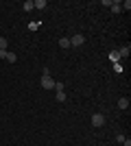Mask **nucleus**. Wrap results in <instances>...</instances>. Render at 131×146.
I'll list each match as a JSON object with an SVG mask.
<instances>
[{
	"mask_svg": "<svg viewBox=\"0 0 131 146\" xmlns=\"http://www.w3.org/2000/svg\"><path fill=\"white\" fill-rule=\"evenodd\" d=\"M83 44H85V37H83L81 33H76V35L70 37V46H76V48H79V46H83Z\"/></svg>",
	"mask_w": 131,
	"mask_h": 146,
	"instance_id": "nucleus-1",
	"label": "nucleus"
},
{
	"mask_svg": "<svg viewBox=\"0 0 131 146\" xmlns=\"http://www.w3.org/2000/svg\"><path fill=\"white\" fill-rule=\"evenodd\" d=\"M42 87L44 90H55V79H53V76H42Z\"/></svg>",
	"mask_w": 131,
	"mask_h": 146,
	"instance_id": "nucleus-2",
	"label": "nucleus"
},
{
	"mask_svg": "<svg viewBox=\"0 0 131 146\" xmlns=\"http://www.w3.org/2000/svg\"><path fill=\"white\" fill-rule=\"evenodd\" d=\"M103 124H105V116H103V113H94L92 116V127H103Z\"/></svg>",
	"mask_w": 131,
	"mask_h": 146,
	"instance_id": "nucleus-3",
	"label": "nucleus"
},
{
	"mask_svg": "<svg viewBox=\"0 0 131 146\" xmlns=\"http://www.w3.org/2000/svg\"><path fill=\"white\" fill-rule=\"evenodd\" d=\"M33 7H35V9H46L48 2H46V0H33Z\"/></svg>",
	"mask_w": 131,
	"mask_h": 146,
	"instance_id": "nucleus-4",
	"label": "nucleus"
},
{
	"mask_svg": "<svg viewBox=\"0 0 131 146\" xmlns=\"http://www.w3.org/2000/svg\"><path fill=\"white\" fill-rule=\"evenodd\" d=\"M118 109H129V98H120L118 100Z\"/></svg>",
	"mask_w": 131,
	"mask_h": 146,
	"instance_id": "nucleus-5",
	"label": "nucleus"
},
{
	"mask_svg": "<svg viewBox=\"0 0 131 146\" xmlns=\"http://www.w3.org/2000/svg\"><path fill=\"white\" fill-rule=\"evenodd\" d=\"M112 11L114 13H120V11H122V7H120L118 0H112Z\"/></svg>",
	"mask_w": 131,
	"mask_h": 146,
	"instance_id": "nucleus-6",
	"label": "nucleus"
},
{
	"mask_svg": "<svg viewBox=\"0 0 131 146\" xmlns=\"http://www.w3.org/2000/svg\"><path fill=\"white\" fill-rule=\"evenodd\" d=\"M5 61H9V63H15V61H18V55H15V52H7Z\"/></svg>",
	"mask_w": 131,
	"mask_h": 146,
	"instance_id": "nucleus-7",
	"label": "nucleus"
},
{
	"mask_svg": "<svg viewBox=\"0 0 131 146\" xmlns=\"http://www.w3.org/2000/svg\"><path fill=\"white\" fill-rule=\"evenodd\" d=\"M129 52H131V48H129V46H122V48L118 50V55H120V57H125V59L129 57Z\"/></svg>",
	"mask_w": 131,
	"mask_h": 146,
	"instance_id": "nucleus-8",
	"label": "nucleus"
},
{
	"mask_svg": "<svg viewBox=\"0 0 131 146\" xmlns=\"http://www.w3.org/2000/svg\"><path fill=\"white\" fill-rule=\"evenodd\" d=\"M59 46H61V48H70V37H61V39H59Z\"/></svg>",
	"mask_w": 131,
	"mask_h": 146,
	"instance_id": "nucleus-9",
	"label": "nucleus"
},
{
	"mask_svg": "<svg viewBox=\"0 0 131 146\" xmlns=\"http://www.w3.org/2000/svg\"><path fill=\"white\" fill-rule=\"evenodd\" d=\"M109 59L118 63V61H120V55H118V50H112V52H109Z\"/></svg>",
	"mask_w": 131,
	"mask_h": 146,
	"instance_id": "nucleus-10",
	"label": "nucleus"
},
{
	"mask_svg": "<svg viewBox=\"0 0 131 146\" xmlns=\"http://www.w3.org/2000/svg\"><path fill=\"white\" fill-rule=\"evenodd\" d=\"M22 9H24V11H31V9H35V7H33V0H26L24 5H22Z\"/></svg>",
	"mask_w": 131,
	"mask_h": 146,
	"instance_id": "nucleus-11",
	"label": "nucleus"
},
{
	"mask_svg": "<svg viewBox=\"0 0 131 146\" xmlns=\"http://www.w3.org/2000/svg\"><path fill=\"white\" fill-rule=\"evenodd\" d=\"M55 96H57V103H63L66 100V92H57Z\"/></svg>",
	"mask_w": 131,
	"mask_h": 146,
	"instance_id": "nucleus-12",
	"label": "nucleus"
},
{
	"mask_svg": "<svg viewBox=\"0 0 131 146\" xmlns=\"http://www.w3.org/2000/svg\"><path fill=\"white\" fill-rule=\"evenodd\" d=\"M39 29V22H29V31H37Z\"/></svg>",
	"mask_w": 131,
	"mask_h": 146,
	"instance_id": "nucleus-13",
	"label": "nucleus"
},
{
	"mask_svg": "<svg viewBox=\"0 0 131 146\" xmlns=\"http://www.w3.org/2000/svg\"><path fill=\"white\" fill-rule=\"evenodd\" d=\"M120 7H122V9H127V11H129V9H131V0H125V2H120Z\"/></svg>",
	"mask_w": 131,
	"mask_h": 146,
	"instance_id": "nucleus-14",
	"label": "nucleus"
},
{
	"mask_svg": "<svg viewBox=\"0 0 131 146\" xmlns=\"http://www.w3.org/2000/svg\"><path fill=\"white\" fill-rule=\"evenodd\" d=\"M55 92H63V83H61V81H57V83H55Z\"/></svg>",
	"mask_w": 131,
	"mask_h": 146,
	"instance_id": "nucleus-15",
	"label": "nucleus"
},
{
	"mask_svg": "<svg viewBox=\"0 0 131 146\" xmlns=\"http://www.w3.org/2000/svg\"><path fill=\"white\" fill-rule=\"evenodd\" d=\"M0 50H7V39L5 37H0Z\"/></svg>",
	"mask_w": 131,
	"mask_h": 146,
	"instance_id": "nucleus-16",
	"label": "nucleus"
},
{
	"mask_svg": "<svg viewBox=\"0 0 131 146\" xmlns=\"http://www.w3.org/2000/svg\"><path fill=\"white\" fill-rule=\"evenodd\" d=\"M122 144H125V146H131V140H129V137H125V140H122Z\"/></svg>",
	"mask_w": 131,
	"mask_h": 146,
	"instance_id": "nucleus-17",
	"label": "nucleus"
},
{
	"mask_svg": "<svg viewBox=\"0 0 131 146\" xmlns=\"http://www.w3.org/2000/svg\"><path fill=\"white\" fill-rule=\"evenodd\" d=\"M7 57V50H0V59H5Z\"/></svg>",
	"mask_w": 131,
	"mask_h": 146,
	"instance_id": "nucleus-18",
	"label": "nucleus"
}]
</instances>
